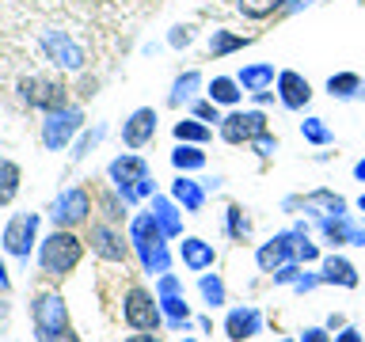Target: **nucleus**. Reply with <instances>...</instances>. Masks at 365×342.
<instances>
[{
	"label": "nucleus",
	"instance_id": "nucleus-35",
	"mask_svg": "<svg viewBox=\"0 0 365 342\" xmlns=\"http://www.w3.org/2000/svg\"><path fill=\"white\" fill-rule=\"evenodd\" d=\"M202 296H205L213 308L225 304V281L217 278V274H205V278H202Z\"/></svg>",
	"mask_w": 365,
	"mask_h": 342
},
{
	"label": "nucleus",
	"instance_id": "nucleus-51",
	"mask_svg": "<svg viewBox=\"0 0 365 342\" xmlns=\"http://www.w3.org/2000/svg\"><path fill=\"white\" fill-rule=\"evenodd\" d=\"M187 342H194V338H187Z\"/></svg>",
	"mask_w": 365,
	"mask_h": 342
},
{
	"label": "nucleus",
	"instance_id": "nucleus-12",
	"mask_svg": "<svg viewBox=\"0 0 365 342\" xmlns=\"http://www.w3.org/2000/svg\"><path fill=\"white\" fill-rule=\"evenodd\" d=\"M160 308H164L168 323L175 331L190 323V308L182 301V285H179L175 274H160Z\"/></svg>",
	"mask_w": 365,
	"mask_h": 342
},
{
	"label": "nucleus",
	"instance_id": "nucleus-39",
	"mask_svg": "<svg viewBox=\"0 0 365 342\" xmlns=\"http://www.w3.org/2000/svg\"><path fill=\"white\" fill-rule=\"evenodd\" d=\"M103 213H107V221H122V202L103 198Z\"/></svg>",
	"mask_w": 365,
	"mask_h": 342
},
{
	"label": "nucleus",
	"instance_id": "nucleus-21",
	"mask_svg": "<svg viewBox=\"0 0 365 342\" xmlns=\"http://www.w3.org/2000/svg\"><path fill=\"white\" fill-rule=\"evenodd\" d=\"M182 262H187L190 270H205V266H213V244H205V239L198 236H190V239H182Z\"/></svg>",
	"mask_w": 365,
	"mask_h": 342
},
{
	"label": "nucleus",
	"instance_id": "nucleus-10",
	"mask_svg": "<svg viewBox=\"0 0 365 342\" xmlns=\"http://www.w3.org/2000/svg\"><path fill=\"white\" fill-rule=\"evenodd\" d=\"M34 232H38V213H16L4 224V251L16 259H31Z\"/></svg>",
	"mask_w": 365,
	"mask_h": 342
},
{
	"label": "nucleus",
	"instance_id": "nucleus-8",
	"mask_svg": "<svg viewBox=\"0 0 365 342\" xmlns=\"http://www.w3.org/2000/svg\"><path fill=\"white\" fill-rule=\"evenodd\" d=\"M145 179H148V164L133 152H125L110 164V182H114V190H118L122 202H137L133 190H137V182H145Z\"/></svg>",
	"mask_w": 365,
	"mask_h": 342
},
{
	"label": "nucleus",
	"instance_id": "nucleus-11",
	"mask_svg": "<svg viewBox=\"0 0 365 342\" xmlns=\"http://www.w3.org/2000/svg\"><path fill=\"white\" fill-rule=\"evenodd\" d=\"M267 133V118L259 110H236L221 122V137L228 145H244V141H255V137Z\"/></svg>",
	"mask_w": 365,
	"mask_h": 342
},
{
	"label": "nucleus",
	"instance_id": "nucleus-18",
	"mask_svg": "<svg viewBox=\"0 0 365 342\" xmlns=\"http://www.w3.org/2000/svg\"><path fill=\"white\" fill-rule=\"evenodd\" d=\"M259 331H262V316L255 308H236V312H228V319H225V335L232 342H244L251 335H259Z\"/></svg>",
	"mask_w": 365,
	"mask_h": 342
},
{
	"label": "nucleus",
	"instance_id": "nucleus-24",
	"mask_svg": "<svg viewBox=\"0 0 365 342\" xmlns=\"http://www.w3.org/2000/svg\"><path fill=\"white\" fill-rule=\"evenodd\" d=\"M270 84H274V65H247L240 73V88L247 91H267Z\"/></svg>",
	"mask_w": 365,
	"mask_h": 342
},
{
	"label": "nucleus",
	"instance_id": "nucleus-28",
	"mask_svg": "<svg viewBox=\"0 0 365 342\" xmlns=\"http://www.w3.org/2000/svg\"><path fill=\"white\" fill-rule=\"evenodd\" d=\"M236 8H240V16H247V19H267V16L285 8V0H236Z\"/></svg>",
	"mask_w": 365,
	"mask_h": 342
},
{
	"label": "nucleus",
	"instance_id": "nucleus-36",
	"mask_svg": "<svg viewBox=\"0 0 365 342\" xmlns=\"http://www.w3.org/2000/svg\"><path fill=\"white\" fill-rule=\"evenodd\" d=\"M194 118H198V122H225V118H221V110H217V103H213V99L198 103V107H194Z\"/></svg>",
	"mask_w": 365,
	"mask_h": 342
},
{
	"label": "nucleus",
	"instance_id": "nucleus-30",
	"mask_svg": "<svg viewBox=\"0 0 365 342\" xmlns=\"http://www.w3.org/2000/svg\"><path fill=\"white\" fill-rule=\"evenodd\" d=\"M175 137H179V141H190V145H205V141H210V125L198 122V118H182L175 125Z\"/></svg>",
	"mask_w": 365,
	"mask_h": 342
},
{
	"label": "nucleus",
	"instance_id": "nucleus-6",
	"mask_svg": "<svg viewBox=\"0 0 365 342\" xmlns=\"http://www.w3.org/2000/svg\"><path fill=\"white\" fill-rule=\"evenodd\" d=\"M88 213H91V198H88V190L84 187H68L57 194V202L50 205V221L57 228H73L80 221H88Z\"/></svg>",
	"mask_w": 365,
	"mask_h": 342
},
{
	"label": "nucleus",
	"instance_id": "nucleus-7",
	"mask_svg": "<svg viewBox=\"0 0 365 342\" xmlns=\"http://www.w3.org/2000/svg\"><path fill=\"white\" fill-rule=\"evenodd\" d=\"M42 50H46V57H50V61L57 65V68H65V73H80V68H84V50H80V46L68 38L65 31H42Z\"/></svg>",
	"mask_w": 365,
	"mask_h": 342
},
{
	"label": "nucleus",
	"instance_id": "nucleus-13",
	"mask_svg": "<svg viewBox=\"0 0 365 342\" xmlns=\"http://www.w3.org/2000/svg\"><path fill=\"white\" fill-rule=\"evenodd\" d=\"M304 232H297V228H293V232H282V236H274L270 239V244H262L259 247V266L262 270H267V274H274V270H278V266H285V262H289V255H297V239H301Z\"/></svg>",
	"mask_w": 365,
	"mask_h": 342
},
{
	"label": "nucleus",
	"instance_id": "nucleus-25",
	"mask_svg": "<svg viewBox=\"0 0 365 342\" xmlns=\"http://www.w3.org/2000/svg\"><path fill=\"white\" fill-rule=\"evenodd\" d=\"M19 194V164L0 160V205H11Z\"/></svg>",
	"mask_w": 365,
	"mask_h": 342
},
{
	"label": "nucleus",
	"instance_id": "nucleus-34",
	"mask_svg": "<svg viewBox=\"0 0 365 342\" xmlns=\"http://www.w3.org/2000/svg\"><path fill=\"white\" fill-rule=\"evenodd\" d=\"M247 232H251V221L244 217V209H240V205H228V236L244 239Z\"/></svg>",
	"mask_w": 365,
	"mask_h": 342
},
{
	"label": "nucleus",
	"instance_id": "nucleus-38",
	"mask_svg": "<svg viewBox=\"0 0 365 342\" xmlns=\"http://www.w3.org/2000/svg\"><path fill=\"white\" fill-rule=\"evenodd\" d=\"M251 145H255V152H259V156H274V148H278V141H274L270 133L255 137V141H251Z\"/></svg>",
	"mask_w": 365,
	"mask_h": 342
},
{
	"label": "nucleus",
	"instance_id": "nucleus-15",
	"mask_svg": "<svg viewBox=\"0 0 365 342\" xmlns=\"http://www.w3.org/2000/svg\"><path fill=\"white\" fill-rule=\"evenodd\" d=\"M91 251H96L99 259H107V262H125V239L122 232H114L110 224H91Z\"/></svg>",
	"mask_w": 365,
	"mask_h": 342
},
{
	"label": "nucleus",
	"instance_id": "nucleus-42",
	"mask_svg": "<svg viewBox=\"0 0 365 342\" xmlns=\"http://www.w3.org/2000/svg\"><path fill=\"white\" fill-rule=\"evenodd\" d=\"M301 342H331V338H327L324 327H308L304 335H301Z\"/></svg>",
	"mask_w": 365,
	"mask_h": 342
},
{
	"label": "nucleus",
	"instance_id": "nucleus-23",
	"mask_svg": "<svg viewBox=\"0 0 365 342\" xmlns=\"http://www.w3.org/2000/svg\"><path fill=\"white\" fill-rule=\"evenodd\" d=\"M308 213H319V217H331V213H346V202L339 198V194H331V190H316V194H308V198L301 202Z\"/></svg>",
	"mask_w": 365,
	"mask_h": 342
},
{
	"label": "nucleus",
	"instance_id": "nucleus-14",
	"mask_svg": "<svg viewBox=\"0 0 365 342\" xmlns=\"http://www.w3.org/2000/svg\"><path fill=\"white\" fill-rule=\"evenodd\" d=\"M319 228H324L327 244H354V247H365V228L350 221V213H331V217H319Z\"/></svg>",
	"mask_w": 365,
	"mask_h": 342
},
{
	"label": "nucleus",
	"instance_id": "nucleus-27",
	"mask_svg": "<svg viewBox=\"0 0 365 342\" xmlns=\"http://www.w3.org/2000/svg\"><path fill=\"white\" fill-rule=\"evenodd\" d=\"M210 99L217 103V107L240 103V80H232V76H217L213 84H210Z\"/></svg>",
	"mask_w": 365,
	"mask_h": 342
},
{
	"label": "nucleus",
	"instance_id": "nucleus-4",
	"mask_svg": "<svg viewBox=\"0 0 365 342\" xmlns=\"http://www.w3.org/2000/svg\"><path fill=\"white\" fill-rule=\"evenodd\" d=\"M84 125V110L80 107H57L46 114V122H42V145L50 148V152H61V148L73 141V133Z\"/></svg>",
	"mask_w": 365,
	"mask_h": 342
},
{
	"label": "nucleus",
	"instance_id": "nucleus-33",
	"mask_svg": "<svg viewBox=\"0 0 365 342\" xmlns=\"http://www.w3.org/2000/svg\"><path fill=\"white\" fill-rule=\"evenodd\" d=\"M301 133H304V141H312V145H327L331 141V130L324 125V118H304Z\"/></svg>",
	"mask_w": 365,
	"mask_h": 342
},
{
	"label": "nucleus",
	"instance_id": "nucleus-49",
	"mask_svg": "<svg viewBox=\"0 0 365 342\" xmlns=\"http://www.w3.org/2000/svg\"><path fill=\"white\" fill-rule=\"evenodd\" d=\"M354 175H358V179H365V160H358V167H354Z\"/></svg>",
	"mask_w": 365,
	"mask_h": 342
},
{
	"label": "nucleus",
	"instance_id": "nucleus-20",
	"mask_svg": "<svg viewBox=\"0 0 365 342\" xmlns=\"http://www.w3.org/2000/svg\"><path fill=\"white\" fill-rule=\"evenodd\" d=\"M171 198H175L182 209H190V213H198L202 209V202H205V194H202V187L194 179H187V175H179L175 182H171Z\"/></svg>",
	"mask_w": 365,
	"mask_h": 342
},
{
	"label": "nucleus",
	"instance_id": "nucleus-1",
	"mask_svg": "<svg viewBox=\"0 0 365 342\" xmlns=\"http://www.w3.org/2000/svg\"><path fill=\"white\" fill-rule=\"evenodd\" d=\"M164 232H160L156 217L153 213H137L133 217V228H130V244L137 247V259H141V266L148 274H168L171 266V255L164 247Z\"/></svg>",
	"mask_w": 365,
	"mask_h": 342
},
{
	"label": "nucleus",
	"instance_id": "nucleus-47",
	"mask_svg": "<svg viewBox=\"0 0 365 342\" xmlns=\"http://www.w3.org/2000/svg\"><path fill=\"white\" fill-rule=\"evenodd\" d=\"M312 0H285V11H297V8H308Z\"/></svg>",
	"mask_w": 365,
	"mask_h": 342
},
{
	"label": "nucleus",
	"instance_id": "nucleus-5",
	"mask_svg": "<svg viewBox=\"0 0 365 342\" xmlns=\"http://www.w3.org/2000/svg\"><path fill=\"white\" fill-rule=\"evenodd\" d=\"M19 99L34 110L50 114L57 107H65V84L61 80H46V76H27V80H19Z\"/></svg>",
	"mask_w": 365,
	"mask_h": 342
},
{
	"label": "nucleus",
	"instance_id": "nucleus-29",
	"mask_svg": "<svg viewBox=\"0 0 365 342\" xmlns=\"http://www.w3.org/2000/svg\"><path fill=\"white\" fill-rule=\"evenodd\" d=\"M171 164H175L179 171H198V167H205V152L194 148V145H179L175 152H171Z\"/></svg>",
	"mask_w": 365,
	"mask_h": 342
},
{
	"label": "nucleus",
	"instance_id": "nucleus-32",
	"mask_svg": "<svg viewBox=\"0 0 365 342\" xmlns=\"http://www.w3.org/2000/svg\"><path fill=\"white\" fill-rule=\"evenodd\" d=\"M198 88H202V76H198V73H182V76L175 80V88H171V103H182V99H190Z\"/></svg>",
	"mask_w": 365,
	"mask_h": 342
},
{
	"label": "nucleus",
	"instance_id": "nucleus-37",
	"mask_svg": "<svg viewBox=\"0 0 365 342\" xmlns=\"http://www.w3.org/2000/svg\"><path fill=\"white\" fill-rule=\"evenodd\" d=\"M297 259H301V262H312V259H319V247L308 244V236H301V239H297Z\"/></svg>",
	"mask_w": 365,
	"mask_h": 342
},
{
	"label": "nucleus",
	"instance_id": "nucleus-19",
	"mask_svg": "<svg viewBox=\"0 0 365 342\" xmlns=\"http://www.w3.org/2000/svg\"><path fill=\"white\" fill-rule=\"evenodd\" d=\"M319 281H327V285H342V289H354V285H358V270H354L346 259L331 255V259L324 262V274H319Z\"/></svg>",
	"mask_w": 365,
	"mask_h": 342
},
{
	"label": "nucleus",
	"instance_id": "nucleus-50",
	"mask_svg": "<svg viewBox=\"0 0 365 342\" xmlns=\"http://www.w3.org/2000/svg\"><path fill=\"white\" fill-rule=\"evenodd\" d=\"M358 209H361V213H365V194H361V198H358Z\"/></svg>",
	"mask_w": 365,
	"mask_h": 342
},
{
	"label": "nucleus",
	"instance_id": "nucleus-41",
	"mask_svg": "<svg viewBox=\"0 0 365 342\" xmlns=\"http://www.w3.org/2000/svg\"><path fill=\"white\" fill-rule=\"evenodd\" d=\"M190 38H194L190 27H175V31H171V46H190Z\"/></svg>",
	"mask_w": 365,
	"mask_h": 342
},
{
	"label": "nucleus",
	"instance_id": "nucleus-17",
	"mask_svg": "<svg viewBox=\"0 0 365 342\" xmlns=\"http://www.w3.org/2000/svg\"><path fill=\"white\" fill-rule=\"evenodd\" d=\"M278 99H282V107H289V110H301L308 99H312V88H308V80L301 73H293V68H285V73L278 76Z\"/></svg>",
	"mask_w": 365,
	"mask_h": 342
},
{
	"label": "nucleus",
	"instance_id": "nucleus-43",
	"mask_svg": "<svg viewBox=\"0 0 365 342\" xmlns=\"http://www.w3.org/2000/svg\"><path fill=\"white\" fill-rule=\"evenodd\" d=\"M316 281L319 278H297L293 285H297V293H308V289H316Z\"/></svg>",
	"mask_w": 365,
	"mask_h": 342
},
{
	"label": "nucleus",
	"instance_id": "nucleus-45",
	"mask_svg": "<svg viewBox=\"0 0 365 342\" xmlns=\"http://www.w3.org/2000/svg\"><path fill=\"white\" fill-rule=\"evenodd\" d=\"M125 342H160V338H156V331H145V335H130Z\"/></svg>",
	"mask_w": 365,
	"mask_h": 342
},
{
	"label": "nucleus",
	"instance_id": "nucleus-44",
	"mask_svg": "<svg viewBox=\"0 0 365 342\" xmlns=\"http://www.w3.org/2000/svg\"><path fill=\"white\" fill-rule=\"evenodd\" d=\"M335 342H361V335H358V331H354V327H346V331H342V335H339Z\"/></svg>",
	"mask_w": 365,
	"mask_h": 342
},
{
	"label": "nucleus",
	"instance_id": "nucleus-31",
	"mask_svg": "<svg viewBox=\"0 0 365 342\" xmlns=\"http://www.w3.org/2000/svg\"><path fill=\"white\" fill-rule=\"evenodd\" d=\"M358 88H361V76H358V73H339V76L327 80V91H331L335 99H350Z\"/></svg>",
	"mask_w": 365,
	"mask_h": 342
},
{
	"label": "nucleus",
	"instance_id": "nucleus-22",
	"mask_svg": "<svg viewBox=\"0 0 365 342\" xmlns=\"http://www.w3.org/2000/svg\"><path fill=\"white\" fill-rule=\"evenodd\" d=\"M153 217H156L160 232H164L168 239H175V236L182 232V221H179L175 202H168V198H153Z\"/></svg>",
	"mask_w": 365,
	"mask_h": 342
},
{
	"label": "nucleus",
	"instance_id": "nucleus-46",
	"mask_svg": "<svg viewBox=\"0 0 365 342\" xmlns=\"http://www.w3.org/2000/svg\"><path fill=\"white\" fill-rule=\"evenodd\" d=\"M11 289V278H8V270H4V262H0V293H8Z\"/></svg>",
	"mask_w": 365,
	"mask_h": 342
},
{
	"label": "nucleus",
	"instance_id": "nucleus-9",
	"mask_svg": "<svg viewBox=\"0 0 365 342\" xmlns=\"http://www.w3.org/2000/svg\"><path fill=\"white\" fill-rule=\"evenodd\" d=\"M122 316H125V323H130L133 331H156L160 327V304L153 301V293L137 289V285L125 293Z\"/></svg>",
	"mask_w": 365,
	"mask_h": 342
},
{
	"label": "nucleus",
	"instance_id": "nucleus-52",
	"mask_svg": "<svg viewBox=\"0 0 365 342\" xmlns=\"http://www.w3.org/2000/svg\"><path fill=\"white\" fill-rule=\"evenodd\" d=\"M285 342H289V338H285Z\"/></svg>",
	"mask_w": 365,
	"mask_h": 342
},
{
	"label": "nucleus",
	"instance_id": "nucleus-48",
	"mask_svg": "<svg viewBox=\"0 0 365 342\" xmlns=\"http://www.w3.org/2000/svg\"><path fill=\"white\" fill-rule=\"evenodd\" d=\"M50 342H80V338L73 335V331H65V335H57V338H50Z\"/></svg>",
	"mask_w": 365,
	"mask_h": 342
},
{
	"label": "nucleus",
	"instance_id": "nucleus-2",
	"mask_svg": "<svg viewBox=\"0 0 365 342\" xmlns=\"http://www.w3.org/2000/svg\"><path fill=\"white\" fill-rule=\"evenodd\" d=\"M80 255H84V244H80L68 228H57V232H50L42 239L38 266H42V274H50V278H65V274L76 270Z\"/></svg>",
	"mask_w": 365,
	"mask_h": 342
},
{
	"label": "nucleus",
	"instance_id": "nucleus-16",
	"mask_svg": "<svg viewBox=\"0 0 365 342\" xmlns=\"http://www.w3.org/2000/svg\"><path fill=\"white\" fill-rule=\"evenodd\" d=\"M153 133H156V110H153V107L133 110V114H130V122L122 125V141L130 145V148L148 145V141H153Z\"/></svg>",
	"mask_w": 365,
	"mask_h": 342
},
{
	"label": "nucleus",
	"instance_id": "nucleus-40",
	"mask_svg": "<svg viewBox=\"0 0 365 342\" xmlns=\"http://www.w3.org/2000/svg\"><path fill=\"white\" fill-rule=\"evenodd\" d=\"M274 281H297V266H293V262L278 266V270H274Z\"/></svg>",
	"mask_w": 365,
	"mask_h": 342
},
{
	"label": "nucleus",
	"instance_id": "nucleus-26",
	"mask_svg": "<svg viewBox=\"0 0 365 342\" xmlns=\"http://www.w3.org/2000/svg\"><path fill=\"white\" fill-rule=\"evenodd\" d=\"M244 46H251V38H244V34H232V31H213V38H210V53H213V57H225V53L244 50Z\"/></svg>",
	"mask_w": 365,
	"mask_h": 342
},
{
	"label": "nucleus",
	"instance_id": "nucleus-3",
	"mask_svg": "<svg viewBox=\"0 0 365 342\" xmlns=\"http://www.w3.org/2000/svg\"><path fill=\"white\" fill-rule=\"evenodd\" d=\"M31 319H34V335H38V342H50V338L68 331V308L57 293H38L34 296Z\"/></svg>",
	"mask_w": 365,
	"mask_h": 342
}]
</instances>
